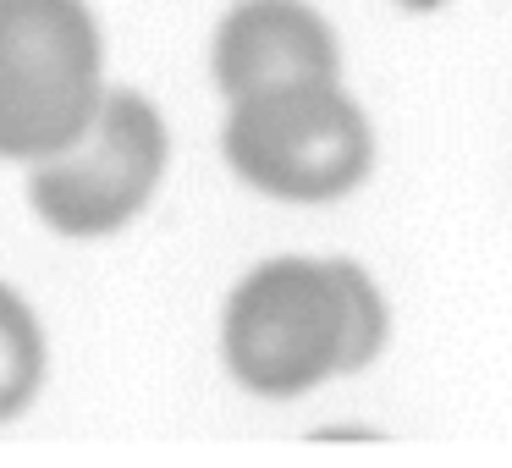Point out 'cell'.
I'll use <instances>...</instances> for the list:
<instances>
[{
    "label": "cell",
    "mask_w": 512,
    "mask_h": 468,
    "mask_svg": "<svg viewBox=\"0 0 512 468\" xmlns=\"http://www.w3.org/2000/svg\"><path fill=\"white\" fill-rule=\"evenodd\" d=\"M336 34L303 0H243L215 34V83L232 100L287 83H336Z\"/></svg>",
    "instance_id": "obj_5"
},
{
    "label": "cell",
    "mask_w": 512,
    "mask_h": 468,
    "mask_svg": "<svg viewBox=\"0 0 512 468\" xmlns=\"http://www.w3.org/2000/svg\"><path fill=\"white\" fill-rule=\"evenodd\" d=\"M160 171H166V127L155 105L116 89L100 94L94 116L72 144L39 160L28 199L56 232L100 237L144 210Z\"/></svg>",
    "instance_id": "obj_4"
},
{
    "label": "cell",
    "mask_w": 512,
    "mask_h": 468,
    "mask_svg": "<svg viewBox=\"0 0 512 468\" xmlns=\"http://www.w3.org/2000/svg\"><path fill=\"white\" fill-rule=\"evenodd\" d=\"M39 380H45V336L28 303L12 287H0V419L23 413Z\"/></svg>",
    "instance_id": "obj_6"
},
{
    "label": "cell",
    "mask_w": 512,
    "mask_h": 468,
    "mask_svg": "<svg viewBox=\"0 0 512 468\" xmlns=\"http://www.w3.org/2000/svg\"><path fill=\"white\" fill-rule=\"evenodd\" d=\"M100 105V34L83 0H0V155L45 160Z\"/></svg>",
    "instance_id": "obj_2"
},
{
    "label": "cell",
    "mask_w": 512,
    "mask_h": 468,
    "mask_svg": "<svg viewBox=\"0 0 512 468\" xmlns=\"http://www.w3.org/2000/svg\"><path fill=\"white\" fill-rule=\"evenodd\" d=\"M386 342V303L347 259L259 265L226 303V364L248 391L292 397L347 375Z\"/></svg>",
    "instance_id": "obj_1"
},
{
    "label": "cell",
    "mask_w": 512,
    "mask_h": 468,
    "mask_svg": "<svg viewBox=\"0 0 512 468\" xmlns=\"http://www.w3.org/2000/svg\"><path fill=\"white\" fill-rule=\"evenodd\" d=\"M226 160L270 199H342L369 171V122L336 83H287L232 100Z\"/></svg>",
    "instance_id": "obj_3"
}]
</instances>
